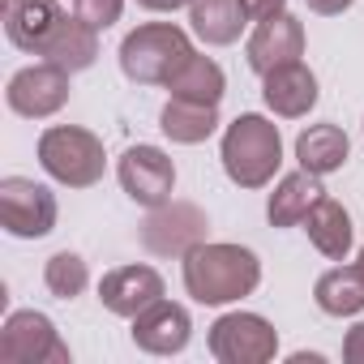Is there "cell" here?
Returning a JSON list of instances; mask_svg holds the SVG:
<instances>
[{"instance_id": "obj_1", "label": "cell", "mask_w": 364, "mask_h": 364, "mask_svg": "<svg viewBox=\"0 0 364 364\" xmlns=\"http://www.w3.org/2000/svg\"><path fill=\"white\" fill-rule=\"evenodd\" d=\"M262 283V262L253 249L240 245H210L202 240L198 249L185 253V291L198 304H232L253 296Z\"/></svg>"}, {"instance_id": "obj_2", "label": "cell", "mask_w": 364, "mask_h": 364, "mask_svg": "<svg viewBox=\"0 0 364 364\" xmlns=\"http://www.w3.org/2000/svg\"><path fill=\"white\" fill-rule=\"evenodd\" d=\"M223 171L232 185L240 189H262L274 180L279 163H283V137H279V124L257 116V112H245L228 124L223 133Z\"/></svg>"}, {"instance_id": "obj_3", "label": "cell", "mask_w": 364, "mask_h": 364, "mask_svg": "<svg viewBox=\"0 0 364 364\" xmlns=\"http://www.w3.org/2000/svg\"><path fill=\"white\" fill-rule=\"evenodd\" d=\"M189 56H193L189 35L171 22H146L129 31L120 43V69L137 86H167Z\"/></svg>"}, {"instance_id": "obj_4", "label": "cell", "mask_w": 364, "mask_h": 364, "mask_svg": "<svg viewBox=\"0 0 364 364\" xmlns=\"http://www.w3.org/2000/svg\"><path fill=\"white\" fill-rule=\"evenodd\" d=\"M39 163L52 180L69 189H90L103 180V167H107V154H103V141L90 133V129H77V124H52L43 129L39 137Z\"/></svg>"}, {"instance_id": "obj_5", "label": "cell", "mask_w": 364, "mask_h": 364, "mask_svg": "<svg viewBox=\"0 0 364 364\" xmlns=\"http://www.w3.org/2000/svg\"><path fill=\"white\" fill-rule=\"evenodd\" d=\"M0 360L5 364H69V347L56 334L48 313L18 309L0 330Z\"/></svg>"}, {"instance_id": "obj_6", "label": "cell", "mask_w": 364, "mask_h": 364, "mask_svg": "<svg viewBox=\"0 0 364 364\" xmlns=\"http://www.w3.org/2000/svg\"><path fill=\"white\" fill-rule=\"evenodd\" d=\"M56 193L48 185H35L26 176L0 180V223L18 240H39L56 228Z\"/></svg>"}, {"instance_id": "obj_7", "label": "cell", "mask_w": 364, "mask_h": 364, "mask_svg": "<svg viewBox=\"0 0 364 364\" xmlns=\"http://www.w3.org/2000/svg\"><path fill=\"white\" fill-rule=\"evenodd\" d=\"M279 351V330L262 313H223L210 326V355L219 364H266Z\"/></svg>"}, {"instance_id": "obj_8", "label": "cell", "mask_w": 364, "mask_h": 364, "mask_svg": "<svg viewBox=\"0 0 364 364\" xmlns=\"http://www.w3.org/2000/svg\"><path fill=\"white\" fill-rule=\"evenodd\" d=\"M206 240V215L193 202H163L141 223V245L159 257H185Z\"/></svg>"}, {"instance_id": "obj_9", "label": "cell", "mask_w": 364, "mask_h": 364, "mask_svg": "<svg viewBox=\"0 0 364 364\" xmlns=\"http://www.w3.org/2000/svg\"><path fill=\"white\" fill-rule=\"evenodd\" d=\"M120 189L137 202V206H146V210H154V206H163V202H171V189H176V163L159 150V146H129L124 154H120Z\"/></svg>"}, {"instance_id": "obj_10", "label": "cell", "mask_w": 364, "mask_h": 364, "mask_svg": "<svg viewBox=\"0 0 364 364\" xmlns=\"http://www.w3.org/2000/svg\"><path fill=\"white\" fill-rule=\"evenodd\" d=\"M9 107L26 120H43V116H56L65 103H69V73L56 69V65H26L9 77V90H5Z\"/></svg>"}, {"instance_id": "obj_11", "label": "cell", "mask_w": 364, "mask_h": 364, "mask_svg": "<svg viewBox=\"0 0 364 364\" xmlns=\"http://www.w3.org/2000/svg\"><path fill=\"white\" fill-rule=\"evenodd\" d=\"M300 56H304V22L291 18L287 9L274 14V18H266V22H257V31L245 43V60L262 77L274 73V69H283V65H296Z\"/></svg>"}, {"instance_id": "obj_12", "label": "cell", "mask_w": 364, "mask_h": 364, "mask_svg": "<svg viewBox=\"0 0 364 364\" xmlns=\"http://www.w3.org/2000/svg\"><path fill=\"white\" fill-rule=\"evenodd\" d=\"M189 338H193V317L176 300H154L133 317V343L150 355H176L189 347Z\"/></svg>"}, {"instance_id": "obj_13", "label": "cell", "mask_w": 364, "mask_h": 364, "mask_svg": "<svg viewBox=\"0 0 364 364\" xmlns=\"http://www.w3.org/2000/svg\"><path fill=\"white\" fill-rule=\"evenodd\" d=\"M99 300H103L107 313L133 321L141 309H150L154 300H163V274L154 266H116V270L103 274Z\"/></svg>"}, {"instance_id": "obj_14", "label": "cell", "mask_w": 364, "mask_h": 364, "mask_svg": "<svg viewBox=\"0 0 364 364\" xmlns=\"http://www.w3.org/2000/svg\"><path fill=\"white\" fill-rule=\"evenodd\" d=\"M262 99H266V107H270L274 116L300 120V116H309L313 103H317V77H313V69L300 65V60H296V65H283V69H274V73L262 77Z\"/></svg>"}, {"instance_id": "obj_15", "label": "cell", "mask_w": 364, "mask_h": 364, "mask_svg": "<svg viewBox=\"0 0 364 364\" xmlns=\"http://www.w3.org/2000/svg\"><path fill=\"white\" fill-rule=\"evenodd\" d=\"M65 9L56 0H9L5 5V35L18 52H43V43L52 39V31L60 26Z\"/></svg>"}, {"instance_id": "obj_16", "label": "cell", "mask_w": 364, "mask_h": 364, "mask_svg": "<svg viewBox=\"0 0 364 364\" xmlns=\"http://www.w3.org/2000/svg\"><path fill=\"white\" fill-rule=\"evenodd\" d=\"M39 56L48 65L65 69V73H82V69H90L99 60V31L90 22H82L77 14L73 18H60V26L52 31V39L43 43Z\"/></svg>"}, {"instance_id": "obj_17", "label": "cell", "mask_w": 364, "mask_h": 364, "mask_svg": "<svg viewBox=\"0 0 364 364\" xmlns=\"http://www.w3.org/2000/svg\"><path fill=\"white\" fill-rule=\"evenodd\" d=\"M304 232H309L313 249H317L321 257H330V262H343V257L351 253V240H355V228H351L347 206L334 202V198H326V193H321L317 206L304 215Z\"/></svg>"}, {"instance_id": "obj_18", "label": "cell", "mask_w": 364, "mask_h": 364, "mask_svg": "<svg viewBox=\"0 0 364 364\" xmlns=\"http://www.w3.org/2000/svg\"><path fill=\"white\" fill-rule=\"evenodd\" d=\"M326 189H321V176H313V171H291V176H283L279 185H274V193H270V202H266V219H270V228H296V223H304V215L317 206V198H321Z\"/></svg>"}, {"instance_id": "obj_19", "label": "cell", "mask_w": 364, "mask_h": 364, "mask_svg": "<svg viewBox=\"0 0 364 364\" xmlns=\"http://www.w3.org/2000/svg\"><path fill=\"white\" fill-rule=\"evenodd\" d=\"M347 154H351V141H347V133L338 129V124H309L300 137H296V159H300V167L304 171H313V176H330V171H338L343 163H347Z\"/></svg>"}, {"instance_id": "obj_20", "label": "cell", "mask_w": 364, "mask_h": 364, "mask_svg": "<svg viewBox=\"0 0 364 364\" xmlns=\"http://www.w3.org/2000/svg\"><path fill=\"white\" fill-rule=\"evenodd\" d=\"M189 22H193V35L210 48H228L240 39L249 14L240 0H193L189 5Z\"/></svg>"}, {"instance_id": "obj_21", "label": "cell", "mask_w": 364, "mask_h": 364, "mask_svg": "<svg viewBox=\"0 0 364 364\" xmlns=\"http://www.w3.org/2000/svg\"><path fill=\"white\" fill-rule=\"evenodd\" d=\"M313 300L326 317H355L364 309V270L360 266H334L317 279Z\"/></svg>"}, {"instance_id": "obj_22", "label": "cell", "mask_w": 364, "mask_h": 364, "mask_svg": "<svg viewBox=\"0 0 364 364\" xmlns=\"http://www.w3.org/2000/svg\"><path fill=\"white\" fill-rule=\"evenodd\" d=\"M167 90H171V99H189V103H210V107H219V99L228 95V77H223V69L210 60V56H189L185 65L176 69V77L167 82Z\"/></svg>"}, {"instance_id": "obj_23", "label": "cell", "mask_w": 364, "mask_h": 364, "mask_svg": "<svg viewBox=\"0 0 364 364\" xmlns=\"http://www.w3.org/2000/svg\"><path fill=\"white\" fill-rule=\"evenodd\" d=\"M159 129H163L171 141H180V146H198V141H206V137L219 129V107H210V103H189V99H171V103L163 107V116H159Z\"/></svg>"}, {"instance_id": "obj_24", "label": "cell", "mask_w": 364, "mask_h": 364, "mask_svg": "<svg viewBox=\"0 0 364 364\" xmlns=\"http://www.w3.org/2000/svg\"><path fill=\"white\" fill-rule=\"evenodd\" d=\"M43 283H48V291H52L56 300H77V296L86 291V283H90V270H86V262H82L77 253L60 249V253L48 257Z\"/></svg>"}, {"instance_id": "obj_25", "label": "cell", "mask_w": 364, "mask_h": 364, "mask_svg": "<svg viewBox=\"0 0 364 364\" xmlns=\"http://www.w3.org/2000/svg\"><path fill=\"white\" fill-rule=\"evenodd\" d=\"M73 14H77L82 22H90L95 31H107V26L120 22L124 0H73Z\"/></svg>"}, {"instance_id": "obj_26", "label": "cell", "mask_w": 364, "mask_h": 364, "mask_svg": "<svg viewBox=\"0 0 364 364\" xmlns=\"http://www.w3.org/2000/svg\"><path fill=\"white\" fill-rule=\"evenodd\" d=\"M343 360L347 364H364V321H355L343 338Z\"/></svg>"}, {"instance_id": "obj_27", "label": "cell", "mask_w": 364, "mask_h": 364, "mask_svg": "<svg viewBox=\"0 0 364 364\" xmlns=\"http://www.w3.org/2000/svg\"><path fill=\"white\" fill-rule=\"evenodd\" d=\"M240 5H245L249 22H266V18H274V14L287 9V0H240Z\"/></svg>"}, {"instance_id": "obj_28", "label": "cell", "mask_w": 364, "mask_h": 364, "mask_svg": "<svg viewBox=\"0 0 364 364\" xmlns=\"http://www.w3.org/2000/svg\"><path fill=\"white\" fill-rule=\"evenodd\" d=\"M304 5L313 9V14H321V18H338V14H347L355 0H304Z\"/></svg>"}, {"instance_id": "obj_29", "label": "cell", "mask_w": 364, "mask_h": 364, "mask_svg": "<svg viewBox=\"0 0 364 364\" xmlns=\"http://www.w3.org/2000/svg\"><path fill=\"white\" fill-rule=\"evenodd\" d=\"M141 9H150V14H176V9H189L193 0H137Z\"/></svg>"}, {"instance_id": "obj_30", "label": "cell", "mask_w": 364, "mask_h": 364, "mask_svg": "<svg viewBox=\"0 0 364 364\" xmlns=\"http://www.w3.org/2000/svg\"><path fill=\"white\" fill-rule=\"evenodd\" d=\"M355 266H360V270H364V249H360V262H355Z\"/></svg>"}]
</instances>
